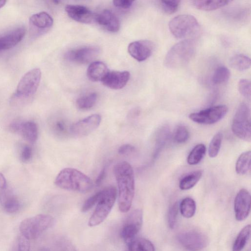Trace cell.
<instances>
[{
    "instance_id": "d6986e66",
    "label": "cell",
    "mask_w": 251,
    "mask_h": 251,
    "mask_svg": "<svg viewBox=\"0 0 251 251\" xmlns=\"http://www.w3.org/2000/svg\"><path fill=\"white\" fill-rule=\"evenodd\" d=\"M65 11L71 19L77 22L89 24L95 21L96 15L85 6L67 5Z\"/></svg>"
},
{
    "instance_id": "60d3db41",
    "label": "cell",
    "mask_w": 251,
    "mask_h": 251,
    "mask_svg": "<svg viewBox=\"0 0 251 251\" xmlns=\"http://www.w3.org/2000/svg\"><path fill=\"white\" fill-rule=\"evenodd\" d=\"M179 212L178 203L174 204L170 209L168 214V223L170 228L174 229L177 223V216Z\"/></svg>"
},
{
    "instance_id": "5b68a950",
    "label": "cell",
    "mask_w": 251,
    "mask_h": 251,
    "mask_svg": "<svg viewBox=\"0 0 251 251\" xmlns=\"http://www.w3.org/2000/svg\"><path fill=\"white\" fill-rule=\"evenodd\" d=\"M54 222V219L51 215L40 214L23 220L20 224L19 230L25 238L29 240L35 239L51 227Z\"/></svg>"
},
{
    "instance_id": "4dcf8cb0",
    "label": "cell",
    "mask_w": 251,
    "mask_h": 251,
    "mask_svg": "<svg viewBox=\"0 0 251 251\" xmlns=\"http://www.w3.org/2000/svg\"><path fill=\"white\" fill-rule=\"evenodd\" d=\"M206 152V147L203 144L197 145L192 150L188 157V163L192 165L200 163Z\"/></svg>"
},
{
    "instance_id": "ee69618b",
    "label": "cell",
    "mask_w": 251,
    "mask_h": 251,
    "mask_svg": "<svg viewBox=\"0 0 251 251\" xmlns=\"http://www.w3.org/2000/svg\"><path fill=\"white\" fill-rule=\"evenodd\" d=\"M134 1L128 0H116L114 1V4L116 7L125 10L130 9Z\"/></svg>"
},
{
    "instance_id": "52a82bcc",
    "label": "cell",
    "mask_w": 251,
    "mask_h": 251,
    "mask_svg": "<svg viewBox=\"0 0 251 251\" xmlns=\"http://www.w3.org/2000/svg\"><path fill=\"white\" fill-rule=\"evenodd\" d=\"M169 28L176 38L188 39L198 33L200 25L193 16L183 15L173 19L169 23Z\"/></svg>"
},
{
    "instance_id": "8992f818",
    "label": "cell",
    "mask_w": 251,
    "mask_h": 251,
    "mask_svg": "<svg viewBox=\"0 0 251 251\" xmlns=\"http://www.w3.org/2000/svg\"><path fill=\"white\" fill-rule=\"evenodd\" d=\"M116 196L117 191L114 187L102 191L101 198L89 222L90 227L98 226L107 218L115 205Z\"/></svg>"
},
{
    "instance_id": "e0dca14e",
    "label": "cell",
    "mask_w": 251,
    "mask_h": 251,
    "mask_svg": "<svg viewBox=\"0 0 251 251\" xmlns=\"http://www.w3.org/2000/svg\"><path fill=\"white\" fill-rule=\"evenodd\" d=\"M154 45L152 42L144 40L131 43L128 48L130 55L136 60L141 62L148 59L152 54Z\"/></svg>"
},
{
    "instance_id": "ab89813d",
    "label": "cell",
    "mask_w": 251,
    "mask_h": 251,
    "mask_svg": "<svg viewBox=\"0 0 251 251\" xmlns=\"http://www.w3.org/2000/svg\"><path fill=\"white\" fill-rule=\"evenodd\" d=\"M13 251H30V240L22 235L19 236L15 243Z\"/></svg>"
},
{
    "instance_id": "8fae6325",
    "label": "cell",
    "mask_w": 251,
    "mask_h": 251,
    "mask_svg": "<svg viewBox=\"0 0 251 251\" xmlns=\"http://www.w3.org/2000/svg\"><path fill=\"white\" fill-rule=\"evenodd\" d=\"M142 223L143 212L141 210H135L128 215L120 232L121 237L127 243L135 238Z\"/></svg>"
},
{
    "instance_id": "4316f807",
    "label": "cell",
    "mask_w": 251,
    "mask_h": 251,
    "mask_svg": "<svg viewBox=\"0 0 251 251\" xmlns=\"http://www.w3.org/2000/svg\"><path fill=\"white\" fill-rule=\"evenodd\" d=\"M251 152L248 151L242 153L237 160L235 171L239 175H245L250 171Z\"/></svg>"
},
{
    "instance_id": "d590c367",
    "label": "cell",
    "mask_w": 251,
    "mask_h": 251,
    "mask_svg": "<svg viewBox=\"0 0 251 251\" xmlns=\"http://www.w3.org/2000/svg\"><path fill=\"white\" fill-rule=\"evenodd\" d=\"M181 1L178 0L174 1H161L160 6L162 11L167 15L174 14L178 9Z\"/></svg>"
},
{
    "instance_id": "8d00e7d4",
    "label": "cell",
    "mask_w": 251,
    "mask_h": 251,
    "mask_svg": "<svg viewBox=\"0 0 251 251\" xmlns=\"http://www.w3.org/2000/svg\"><path fill=\"white\" fill-rule=\"evenodd\" d=\"M174 137L176 143L179 144L184 143L190 138V132L185 126L180 125L176 128Z\"/></svg>"
},
{
    "instance_id": "484cf974",
    "label": "cell",
    "mask_w": 251,
    "mask_h": 251,
    "mask_svg": "<svg viewBox=\"0 0 251 251\" xmlns=\"http://www.w3.org/2000/svg\"><path fill=\"white\" fill-rule=\"evenodd\" d=\"M128 244V251H155L153 243L145 238H135Z\"/></svg>"
},
{
    "instance_id": "603a6c76",
    "label": "cell",
    "mask_w": 251,
    "mask_h": 251,
    "mask_svg": "<svg viewBox=\"0 0 251 251\" xmlns=\"http://www.w3.org/2000/svg\"><path fill=\"white\" fill-rule=\"evenodd\" d=\"M50 128L53 134L60 138H65L71 135V125L63 118H57L50 122Z\"/></svg>"
},
{
    "instance_id": "7c38bea8",
    "label": "cell",
    "mask_w": 251,
    "mask_h": 251,
    "mask_svg": "<svg viewBox=\"0 0 251 251\" xmlns=\"http://www.w3.org/2000/svg\"><path fill=\"white\" fill-rule=\"evenodd\" d=\"M177 239L183 247L192 251L201 250L209 244V238L207 235L196 231L182 232L178 235Z\"/></svg>"
},
{
    "instance_id": "cb8c5ba5",
    "label": "cell",
    "mask_w": 251,
    "mask_h": 251,
    "mask_svg": "<svg viewBox=\"0 0 251 251\" xmlns=\"http://www.w3.org/2000/svg\"><path fill=\"white\" fill-rule=\"evenodd\" d=\"M109 71L106 64L101 61L92 63L87 70V76L93 81H102Z\"/></svg>"
},
{
    "instance_id": "ba28073f",
    "label": "cell",
    "mask_w": 251,
    "mask_h": 251,
    "mask_svg": "<svg viewBox=\"0 0 251 251\" xmlns=\"http://www.w3.org/2000/svg\"><path fill=\"white\" fill-rule=\"evenodd\" d=\"M232 129L238 138L246 141H251V112L246 103L241 104L237 109L232 120Z\"/></svg>"
},
{
    "instance_id": "d6a6232c",
    "label": "cell",
    "mask_w": 251,
    "mask_h": 251,
    "mask_svg": "<svg viewBox=\"0 0 251 251\" xmlns=\"http://www.w3.org/2000/svg\"><path fill=\"white\" fill-rule=\"evenodd\" d=\"M180 210L182 215L187 218L194 216L196 210V205L195 201L191 198L184 199L180 205Z\"/></svg>"
},
{
    "instance_id": "7bdbcfd3",
    "label": "cell",
    "mask_w": 251,
    "mask_h": 251,
    "mask_svg": "<svg viewBox=\"0 0 251 251\" xmlns=\"http://www.w3.org/2000/svg\"><path fill=\"white\" fill-rule=\"evenodd\" d=\"M135 151V147L130 144H125L121 146L118 150L119 154L121 155H128Z\"/></svg>"
},
{
    "instance_id": "bcb514c9",
    "label": "cell",
    "mask_w": 251,
    "mask_h": 251,
    "mask_svg": "<svg viewBox=\"0 0 251 251\" xmlns=\"http://www.w3.org/2000/svg\"><path fill=\"white\" fill-rule=\"evenodd\" d=\"M62 251H76L70 245L67 244L63 247Z\"/></svg>"
},
{
    "instance_id": "74e56055",
    "label": "cell",
    "mask_w": 251,
    "mask_h": 251,
    "mask_svg": "<svg viewBox=\"0 0 251 251\" xmlns=\"http://www.w3.org/2000/svg\"><path fill=\"white\" fill-rule=\"evenodd\" d=\"M251 81L247 79H241L238 84V89L240 94L245 98H251Z\"/></svg>"
},
{
    "instance_id": "7dc6e473",
    "label": "cell",
    "mask_w": 251,
    "mask_h": 251,
    "mask_svg": "<svg viewBox=\"0 0 251 251\" xmlns=\"http://www.w3.org/2000/svg\"><path fill=\"white\" fill-rule=\"evenodd\" d=\"M7 2L5 0H0V9L3 8Z\"/></svg>"
},
{
    "instance_id": "30bf717a",
    "label": "cell",
    "mask_w": 251,
    "mask_h": 251,
    "mask_svg": "<svg viewBox=\"0 0 251 251\" xmlns=\"http://www.w3.org/2000/svg\"><path fill=\"white\" fill-rule=\"evenodd\" d=\"M0 205L9 213H15L20 209V202L14 193L9 188L4 175L0 173Z\"/></svg>"
},
{
    "instance_id": "2e32d148",
    "label": "cell",
    "mask_w": 251,
    "mask_h": 251,
    "mask_svg": "<svg viewBox=\"0 0 251 251\" xmlns=\"http://www.w3.org/2000/svg\"><path fill=\"white\" fill-rule=\"evenodd\" d=\"M234 210L238 221H243L248 216L251 210V195L247 190L242 189L238 193L234 200Z\"/></svg>"
},
{
    "instance_id": "836d02e7",
    "label": "cell",
    "mask_w": 251,
    "mask_h": 251,
    "mask_svg": "<svg viewBox=\"0 0 251 251\" xmlns=\"http://www.w3.org/2000/svg\"><path fill=\"white\" fill-rule=\"evenodd\" d=\"M231 76L230 70L225 66H220L214 71L212 81L215 85H220L228 81Z\"/></svg>"
},
{
    "instance_id": "b9f144b4",
    "label": "cell",
    "mask_w": 251,
    "mask_h": 251,
    "mask_svg": "<svg viewBox=\"0 0 251 251\" xmlns=\"http://www.w3.org/2000/svg\"><path fill=\"white\" fill-rule=\"evenodd\" d=\"M32 156V148L29 145H22L19 153V157L21 161L24 163H27L31 160Z\"/></svg>"
},
{
    "instance_id": "d4e9b609",
    "label": "cell",
    "mask_w": 251,
    "mask_h": 251,
    "mask_svg": "<svg viewBox=\"0 0 251 251\" xmlns=\"http://www.w3.org/2000/svg\"><path fill=\"white\" fill-rule=\"evenodd\" d=\"M229 1H193V5L196 9L204 11H212L224 7L229 4Z\"/></svg>"
},
{
    "instance_id": "5bb4252c",
    "label": "cell",
    "mask_w": 251,
    "mask_h": 251,
    "mask_svg": "<svg viewBox=\"0 0 251 251\" xmlns=\"http://www.w3.org/2000/svg\"><path fill=\"white\" fill-rule=\"evenodd\" d=\"M100 52V48L97 46H84L70 50L65 58L71 62L86 64L96 58Z\"/></svg>"
},
{
    "instance_id": "f35d334b",
    "label": "cell",
    "mask_w": 251,
    "mask_h": 251,
    "mask_svg": "<svg viewBox=\"0 0 251 251\" xmlns=\"http://www.w3.org/2000/svg\"><path fill=\"white\" fill-rule=\"evenodd\" d=\"M102 195V191L99 192L93 196L90 197L83 204L81 211L82 212H86L92 209L96 205H97Z\"/></svg>"
},
{
    "instance_id": "7a4b0ae2",
    "label": "cell",
    "mask_w": 251,
    "mask_h": 251,
    "mask_svg": "<svg viewBox=\"0 0 251 251\" xmlns=\"http://www.w3.org/2000/svg\"><path fill=\"white\" fill-rule=\"evenodd\" d=\"M41 78V72L39 68L33 69L25 74L11 98V104L20 106L30 101L39 89Z\"/></svg>"
},
{
    "instance_id": "e575fe53",
    "label": "cell",
    "mask_w": 251,
    "mask_h": 251,
    "mask_svg": "<svg viewBox=\"0 0 251 251\" xmlns=\"http://www.w3.org/2000/svg\"><path fill=\"white\" fill-rule=\"evenodd\" d=\"M223 140L221 132L217 133L212 138L209 147V155L212 158L217 156L220 150Z\"/></svg>"
},
{
    "instance_id": "9a60e30c",
    "label": "cell",
    "mask_w": 251,
    "mask_h": 251,
    "mask_svg": "<svg viewBox=\"0 0 251 251\" xmlns=\"http://www.w3.org/2000/svg\"><path fill=\"white\" fill-rule=\"evenodd\" d=\"M31 32L34 36L42 35L50 30L53 25L51 16L46 12H40L33 15L30 19Z\"/></svg>"
},
{
    "instance_id": "44dd1931",
    "label": "cell",
    "mask_w": 251,
    "mask_h": 251,
    "mask_svg": "<svg viewBox=\"0 0 251 251\" xmlns=\"http://www.w3.org/2000/svg\"><path fill=\"white\" fill-rule=\"evenodd\" d=\"M26 29L19 28L0 37V51L9 50L21 42L26 35Z\"/></svg>"
},
{
    "instance_id": "9c48e42d",
    "label": "cell",
    "mask_w": 251,
    "mask_h": 251,
    "mask_svg": "<svg viewBox=\"0 0 251 251\" xmlns=\"http://www.w3.org/2000/svg\"><path fill=\"white\" fill-rule=\"evenodd\" d=\"M228 111L225 105L214 106L198 113L191 114L189 117L193 122L203 125H212L223 119Z\"/></svg>"
},
{
    "instance_id": "ac0fdd59",
    "label": "cell",
    "mask_w": 251,
    "mask_h": 251,
    "mask_svg": "<svg viewBox=\"0 0 251 251\" xmlns=\"http://www.w3.org/2000/svg\"><path fill=\"white\" fill-rule=\"evenodd\" d=\"M130 77L128 71H109L102 80L103 84L113 90H121L124 88Z\"/></svg>"
},
{
    "instance_id": "7402d4cb",
    "label": "cell",
    "mask_w": 251,
    "mask_h": 251,
    "mask_svg": "<svg viewBox=\"0 0 251 251\" xmlns=\"http://www.w3.org/2000/svg\"><path fill=\"white\" fill-rule=\"evenodd\" d=\"M19 134L31 143H35L39 136V129L37 124L32 121H23L21 120Z\"/></svg>"
},
{
    "instance_id": "6da1fadb",
    "label": "cell",
    "mask_w": 251,
    "mask_h": 251,
    "mask_svg": "<svg viewBox=\"0 0 251 251\" xmlns=\"http://www.w3.org/2000/svg\"><path fill=\"white\" fill-rule=\"evenodd\" d=\"M114 174L118 189V206L121 212L129 211L135 192L134 172L131 164L126 161L116 164Z\"/></svg>"
},
{
    "instance_id": "ffe728a7",
    "label": "cell",
    "mask_w": 251,
    "mask_h": 251,
    "mask_svg": "<svg viewBox=\"0 0 251 251\" xmlns=\"http://www.w3.org/2000/svg\"><path fill=\"white\" fill-rule=\"evenodd\" d=\"M95 21L106 30L113 33L118 32L120 27L118 18L112 12L108 10L96 15Z\"/></svg>"
},
{
    "instance_id": "f546056e",
    "label": "cell",
    "mask_w": 251,
    "mask_h": 251,
    "mask_svg": "<svg viewBox=\"0 0 251 251\" xmlns=\"http://www.w3.org/2000/svg\"><path fill=\"white\" fill-rule=\"evenodd\" d=\"M251 233V226L244 227L237 235L233 245L232 251H241L248 242Z\"/></svg>"
},
{
    "instance_id": "83f0119b",
    "label": "cell",
    "mask_w": 251,
    "mask_h": 251,
    "mask_svg": "<svg viewBox=\"0 0 251 251\" xmlns=\"http://www.w3.org/2000/svg\"><path fill=\"white\" fill-rule=\"evenodd\" d=\"M251 59L244 55H235L230 60V66L238 71H242L248 70L251 67Z\"/></svg>"
},
{
    "instance_id": "3957f363",
    "label": "cell",
    "mask_w": 251,
    "mask_h": 251,
    "mask_svg": "<svg viewBox=\"0 0 251 251\" xmlns=\"http://www.w3.org/2000/svg\"><path fill=\"white\" fill-rule=\"evenodd\" d=\"M58 188L67 191L86 193L93 188L92 180L78 170L72 168L62 170L55 179Z\"/></svg>"
},
{
    "instance_id": "c3c4849f",
    "label": "cell",
    "mask_w": 251,
    "mask_h": 251,
    "mask_svg": "<svg viewBox=\"0 0 251 251\" xmlns=\"http://www.w3.org/2000/svg\"><path fill=\"white\" fill-rule=\"evenodd\" d=\"M39 251H51L50 250L47 248H41Z\"/></svg>"
},
{
    "instance_id": "277c9868",
    "label": "cell",
    "mask_w": 251,
    "mask_h": 251,
    "mask_svg": "<svg viewBox=\"0 0 251 251\" xmlns=\"http://www.w3.org/2000/svg\"><path fill=\"white\" fill-rule=\"evenodd\" d=\"M195 51V41L193 39H184L174 45L167 53L164 65L172 69L185 66L191 60Z\"/></svg>"
},
{
    "instance_id": "1f68e13d",
    "label": "cell",
    "mask_w": 251,
    "mask_h": 251,
    "mask_svg": "<svg viewBox=\"0 0 251 251\" xmlns=\"http://www.w3.org/2000/svg\"><path fill=\"white\" fill-rule=\"evenodd\" d=\"M97 99V93H92L79 97L77 100V108L82 110H89L95 105Z\"/></svg>"
},
{
    "instance_id": "f6af8a7d",
    "label": "cell",
    "mask_w": 251,
    "mask_h": 251,
    "mask_svg": "<svg viewBox=\"0 0 251 251\" xmlns=\"http://www.w3.org/2000/svg\"><path fill=\"white\" fill-rule=\"evenodd\" d=\"M107 166L104 167V168L102 170V171L100 173L99 175L98 176V177L97 179L96 182V184L97 186H99L100 185H101V184L103 182L104 180L105 179V178L106 176L107 171Z\"/></svg>"
},
{
    "instance_id": "4fadbf2b",
    "label": "cell",
    "mask_w": 251,
    "mask_h": 251,
    "mask_svg": "<svg viewBox=\"0 0 251 251\" xmlns=\"http://www.w3.org/2000/svg\"><path fill=\"white\" fill-rule=\"evenodd\" d=\"M102 120L100 115L95 114L72 124L71 135L77 137L89 135L100 125Z\"/></svg>"
},
{
    "instance_id": "f1b7e54d",
    "label": "cell",
    "mask_w": 251,
    "mask_h": 251,
    "mask_svg": "<svg viewBox=\"0 0 251 251\" xmlns=\"http://www.w3.org/2000/svg\"><path fill=\"white\" fill-rule=\"evenodd\" d=\"M201 171H197L184 177L179 184V187L182 191H187L193 188L200 181L202 176Z\"/></svg>"
}]
</instances>
